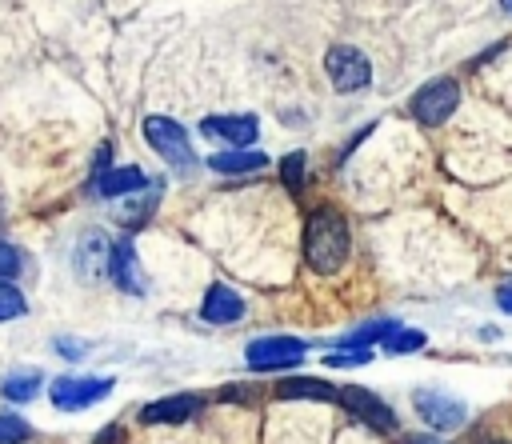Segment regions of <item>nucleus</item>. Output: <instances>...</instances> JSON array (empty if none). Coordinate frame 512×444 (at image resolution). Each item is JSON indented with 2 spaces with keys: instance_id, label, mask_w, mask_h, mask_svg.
<instances>
[{
  "instance_id": "obj_27",
  "label": "nucleus",
  "mask_w": 512,
  "mask_h": 444,
  "mask_svg": "<svg viewBox=\"0 0 512 444\" xmlns=\"http://www.w3.org/2000/svg\"><path fill=\"white\" fill-rule=\"evenodd\" d=\"M92 444H124V432H120V428H104Z\"/></svg>"
},
{
  "instance_id": "obj_11",
  "label": "nucleus",
  "mask_w": 512,
  "mask_h": 444,
  "mask_svg": "<svg viewBox=\"0 0 512 444\" xmlns=\"http://www.w3.org/2000/svg\"><path fill=\"white\" fill-rule=\"evenodd\" d=\"M200 408H204V396H196V392H176V396H164V400L144 404V408H140V424H184V420H192Z\"/></svg>"
},
{
  "instance_id": "obj_8",
  "label": "nucleus",
  "mask_w": 512,
  "mask_h": 444,
  "mask_svg": "<svg viewBox=\"0 0 512 444\" xmlns=\"http://www.w3.org/2000/svg\"><path fill=\"white\" fill-rule=\"evenodd\" d=\"M336 404H340L348 416H356L360 424L376 428V432H396V412H392L376 392H368V388H360V384H344V388L336 392Z\"/></svg>"
},
{
  "instance_id": "obj_29",
  "label": "nucleus",
  "mask_w": 512,
  "mask_h": 444,
  "mask_svg": "<svg viewBox=\"0 0 512 444\" xmlns=\"http://www.w3.org/2000/svg\"><path fill=\"white\" fill-rule=\"evenodd\" d=\"M404 444H440V440H432V436H404Z\"/></svg>"
},
{
  "instance_id": "obj_17",
  "label": "nucleus",
  "mask_w": 512,
  "mask_h": 444,
  "mask_svg": "<svg viewBox=\"0 0 512 444\" xmlns=\"http://www.w3.org/2000/svg\"><path fill=\"white\" fill-rule=\"evenodd\" d=\"M280 400H336V388L324 384L320 376H292L276 388Z\"/></svg>"
},
{
  "instance_id": "obj_3",
  "label": "nucleus",
  "mask_w": 512,
  "mask_h": 444,
  "mask_svg": "<svg viewBox=\"0 0 512 444\" xmlns=\"http://www.w3.org/2000/svg\"><path fill=\"white\" fill-rule=\"evenodd\" d=\"M456 104H460V84H456L452 76H436V80H428V84L416 88V96H412V116H416L424 128H440V124L456 112Z\"/></svg>"
},
{
  "instance_id": "obj_14",
  "label": "nucleus",
  "mask_w": 512,
  "mask_h": 444,
  "mask_svg": "<svg viewBox=\"0 0 512 444\" xmlns=\"http://www.w3.org/2000/svg\"><path fill=\"white\" fill-rule=\"evenodd\" d=\"M144 184H148L144 168L124 164V168H108V172H100V176H96V196H104V200L136 196V192H144Z\"/></svg>"
},
{
  "instance_id": "obj_22",
  "label": "nucleus",
  "mask_w": 512,
  "mask_h": 444,
  "mask_svg": "<svg viewBox=\"0 0 512 444\" xmlns=\"http://www.w3.org/2000/svg\"><path fill=\"white\" fill-rule=\"evenodd\" d=\"M32 436V424L16 412H0V444H24Z\"/></svg>"
},
{
  "instance_id": "obj_15",
  "label": "nucleus",
  "mask_w": 512,
  "mask_h": 444,
  "mask_svg": "<svg viewBox=\"0 0 512 444\" xmlns=\"http://www.w3.org/2000/svg\"><path fill=\"white\" fill-rule=\"evenodd\" d=\"M264 164H268V156L256 152V148H232V152H212V156H208V168H212V172H224V176L260 172Z\"/></svg>"
},
{
  "instance_id": "obj_21",
  "label": "nucleus",
  "mask_w": 512,
  "mask_h": 444,
  "mask_svg": "<svg viewBox=\"0 0 512 444\" xmlns=\"http://www.w3.org/2000/svg\"><path fill=\"white\" fill-rule=\"evenodd\" d=\"M304 172H308V156L304 152H288L284 160H280V180H284V188H304Z\"/></svg>"
},
{
  "instance_id": "obj_24",
  "label": "nucleus",
  "mask_w": 512,
  "mask_h": 444,
  "mask_svg": "<svg viewBox=\"0 0 512 444\" xmlns=\"http://www.w3.org/2000/svg\"><path fill=\"white\" fill-rule=\"evenodd\" d=\"M24 272V252L8 240H0V280H16Z\"/></svg>"
},
{
  "instance_id": "obj_23",
  "label": "nucleus",
  "mask_w": 512,
  "mask_h": 444,
  "mask_svg": "<svg viewBox=\"0 0 512 444\" xmlns=\"http://www.w3.org/2000/svg\"><path fill=\"white\" fill-rule=\"evenodd\" d=\"M372 356H376L372 348H340V352H328L324 364H328V368H360V364H368Z\"/></svg>"
},
{
  "instance_id": "obj_31",
  "label": "nucleus",
  "mask_w": 512,
  "mask_h": 444,
  "mask_svg": "<svg viewBox=\"0 0 512 444\" xmlns=\"http://www.w3.org/2000/svg\"><path fill=\"white\" fill-rule=\"evenodd\" d=\"M488 444H512V440H488Z\"/></svg>"
},
{
  "instance_id": "obj_1",
  "label": "nucleus",
  "mask_w": 512,
  "mask_h": 444,
  "mask_svg": "<svg viewBox=\"0 0 512 444\" xmlns=\"http://www.w3.org/2000/svg\"><path fill=\"white\" fill-rule=\"evenodd\" d=\"M348 252H352L348 220L328 204L312 208L304 220V264L320 276H332L336 268H344Z\"/></svg>"
},
{
  "instance_id": "obj_2",
  "label": "nucleus",
  "mask_w": 512,
  "mask_h": 444,
  "mask_svg": "<svg viewBox=\"0 0 512 444\" xmlns=\"http://www.w3.org/2000/svg\"><path fill=\"white\" fill-rule=\"evenodd\" d=\"M144 140L176 168V172H192L196 168V152H192V136L180 120L172 116H144Z\"/></svg>"
},
{
  "instance_id": "obj_25",
  "label": "nucleus",
  "mask_w": 512,
  "mask_h": 444,
  "mask_svg": "<svg viewBox=\"0 0 512 444\" xmlns=\"http://www.w3.org/2000/svg\"><path fill=\"white\" fill-rule=\"evenodd\" d=\"M56 348H60L64 360H80V356H88V344H84V340H72V336H56Z\"/></svg>"
},
{
  "instance_id": "obj_7",
  "label": "nucleus",
  "mask_w": 512,
  "mask_h": 444,
  "mask_svg": "<svg viewBox=\"0 0 512 444\" xmlns=\"http://www.w3.org/2000/svg\"><path fill=\"white\" fill-rule=\"evenodd\" d=\"M412 408H416V416H420L424 424H432L436 432L464 428V420H468V404L456 400V396L444 392V388H416V392H412Z\"/></svg>"
},
{
  "instance_id": "obj_6",
  "label": "nucleus",
  "mask_w": 512,
  "mask_h": 444,
  "mask_svg": "<svg viewBox=\"0 0 512 444\" xmlns=\"http://www.w3.org/2000/svg\"><path fill=\"white\" fill-rule=\"evenodd\" d=\"M112 384L116 380H108V376H56L48 384V396L60 412H80V408H92L104 396H112Z\"/></svg>"
},
{
  "instance_id": "obj_30",
  "label": "nucleus",
  "mask_w": 512,
  "mask_h": 444,
  "mask_svg": "<svg viewBox=\"0 0 512 444\" xmlns=\"http://www.w3.org/2000/svg\"><path fill=\"white\" fill-rule=\"evenodd\" d=\"M500 8H504V12H508V16H512V0H500Z\"/></svg>"
},
{
  "instance_id": "obj_19",
  "label": "nucleus",
  "mask_w": 512,
  "mask_h": 444,
  "mask_svg": "<svg viewBox=\"0 0 512 444\" xmlns=\"http://www.w3.org/2000/svg\"><path fill=\"white\" fill-rule=\"evenodd\" d=\"M420 348H424V332H416V328H392L380 340V352H388V356H408V352H420Z\"/></svg>"
},
{
  "instance_id": "obj_16",
  "label": "nucleus",
  "mask_w": 512,
  "mask_h": 444,
  "mask_svg": "<svg viewBox=\"0 0 512 444\" xmlns=\"http://www.w3.org/2000/svg\"><path fill=\"white\" fill-rule=\"evenodd\" d=\"M40 384H44V376L36 368H16V372L0 376V396L12 404H28L40 396Z\"/></svg>"
},
{
  "instance_id": "obj_13",
  "label": "nucleus",
  "mask_w": 512,
  "mask_h": 444,
  "mask_svg": "<svg viewBox=\"0 0 512 444\" xmlns=\"http://www.w3.org/2000/svg\"><path fill=\"white\" fill-rule=\"evenodd\" d=\"M108 252H112V244L100 236V232H88L80 244H76V272L88 280V284H96V280H104L108 276Z\"/></svg>"
},
{
  "instance_id": "obj_28",
  "label": "nucleus",
  "mask_w": 512,
  "mask_h": 444,
  "mask_svg": "<svg viewBox=\"0 0 512 444\" xmlns=\"http://www.w3.org/2000/svg\"><path fill=\"white\" fill-rule=\"evenodd\" d=\"M220 396H224V400H252V392H248V388H224Z\"/></svg>"
},
{
  "instance_id": "obj_10",
  "label": "nucleus",
  "mask_w": 512,
  "mask_h": 444,
  "mask_svg": "<svg viewBox=\"0 0 512 444\" xmlns=\"http://www.w3.org/2000/svg\"><path fill=\"white\" fill-rule=\"evenodd\" d=\"M200 136L204 140H224L232 148H252V140L260 136V124L256 116H236V112H216V116H204L200 120Z\"/></svg>"
},
{
  "instance_id": "obj_20",
  "label": "nucleus",
  "mask_w": 512,
  "mask_h": 444,
  "mask_svg": "<svg viewBox=\"0 0 512 444\" xmlns=\"http://www.w3.org/2000/svg\"><path fill=\"white\" fill-rule=\"evenodd\" d=\"M24 312H28V300H24V292H20L12 280H0V324L16 320V316H24Z\"/></svg>"
},
{
  "instance_id": "obj_12",
  "label": "nucleus",
  "mask_w": 512,
  "mask_h": 444,
  "mask_svg": "<svg viewBox=\"0 0 512 444\" xmlns=\"http://www.w3.org/2000/svg\"><path fill=\"white\" fill-rule=\"evenodd\" d=\"M244 316V300H240V292H232L228 284H212L208 292H204V300H200V320H208V324H236Z\"/></svg>"
},
{
  "instance_id": "obj_26",
  "label": "nucleus",
  "mask_w": 512,
  "mask_h": 444,
  "mask_svg": "<svg viewBox=\"0 0 512 444\" xmlns=\"http://www.w3.org/2000/svg\"><path fill=\"white\" fill-rule=\"evenodd\" d=\"M496 308H504V312H512V280L496 288Z\"/></svg>"
},
{
  "instance_id": "obj_4",
  "label": "nucleus",
  "mask_w": 512,
  "mask_h": 444,
  "mask_svg": "<svg viewBox=\"0 0 512 444\" xmlns=\"http://www.w3.org/2000/svg\"><path fill=\"white\" fill-rule=\"evenodd\" d=\"M308 356V344L300 336H260L244 348V360L252 372H280V368H296Z\"/></svg>"
},
{
  "instance_id": "obj_5",
  "label": "nucleus",
  "mask_w": 512,
  "mask_h": 444,
  "mask_svg": "<svg viewBox=\"0 0 512 444\" xmlns=\"http://www.w3.org/2000/svg\"><path fill=\"white\" fill-rule=\"evenodd\" d=\"M324 72H328V80H332L336 92H360V88L372 84V64L352 44H332L324 52Z\"/></svg>"
},
{
  "instance_id": "obj_18",
  "label": "nucleus",
  "mask_w": 512,
  "mask_h": 444,
  "mask_svg": "<svg viewBox=\"0 0 512 444\" xmlns=\"http://www.w3.org/2000/svg\"><path fill=\"white\" fill-rule=\"evenodd\" d=\"M392 328H400V320H388V316L368 320V324H360V328L344 332V336H340V348H372V344H380Z\"/></svg>"
},
{
  "instance_id": "obj_9",
  "label": "nucleus",
  "mask_w": 512,
  "mask_h": 444,
  "mask_svg": "<svg viewBox=\"0 0 512 444\" xmlns=\"http://www.w3.org/2000/svg\"><path fill=\"white\" fill-rule=\"evenodd\" d=\"M108 280L128 292V296H144L148 292V280H144V268L136 260V244L128 236L112 240V252H108Z\"/></svg>"
}]
</instances>
